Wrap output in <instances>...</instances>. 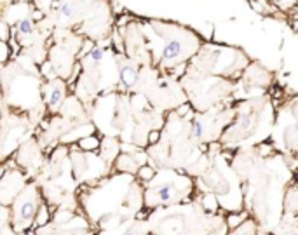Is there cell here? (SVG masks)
<instances>
[{"label": "cell", "mask_w": 298, "mask_h": 235, "mask_svg": "<svg viewBox=\"0 0 298 235\" xmlns=\"http://www.w3.org/2000/svg\"><path fill=\"white\" fill-rule=\"evenodd\" d=\"M42 204V195L37 185L28 183L23 186L16 199L11 204V226L18 235H21L25 230H28L33 223V218L37 214V209Z\"/></svg>", "instance_id": "obj_1"}, {"label": "cell", "mask_w": 298, "mask_h": 235, "mask_svg": "<svg viewBox=\"0 0 298 235\" xmlns=\"http://www.w3.org/2000/svg\"><path fill=\"white\" fill-rule=\"evenodd\" d=\"M182 199H183V192L173 181V183H163V185L148 190L145 195V204L148 207H157V205L175 204V202H180Z\"/></svg>", "instance_id": "obj_2"}, {"label": "cell", "mask_w": 298, "mask_h": 235, "mask_svg": "<svg viewBox=\"0 0 298 235\" xmlns=\"http://www.w3.org/2000/svg\"><path fill=\"white\" fill-rule=\"evenodd\" d=\"M25 185V176L20 171H9L6 176H0V205L13 204Z\"/></svg>", "instance_id": "obj_3"}, {"label": "cell", "mask_w": 298, "mask_h": 235, "mask_svg": "<svg viewBox=\"0 0 298 235\" xmlns=\"http://www.w3.org/2000/svg\"><path fill=\"white\" fill-rule=\"evenodd\" d=\"M66 98V84L61 80H53L44 87V100L51 110H58Z\"/></svg>", "instance_id": "obj_4"}, {"label": "cell", "mask_w": 298, "mask_h": 235, "mask_svg": "<svg viewBox=\"0 0 298 235\" xmlns=\"http://www.w3.org/2000/svg\"><path fill=\"white\" fill-rule=\"evenodd\" d=\"M185 54V44L182 39H168L163 47V53H161V61L166 65H173L180 63Z\"/></svg>", "instance_id": "obj_5"}, {"label": "cell", "mask_w": 298, "mask_h": 235, "mask_svg": "<svg viewBox=\"0 0 298 235\" xmlns=\"http://www.w3.org/2000/svg\"><path fill=\"white\" fill-rule=\"evenodd\" d=\"M138 164H136L134 157H131L129 153H122L119 159L115 160V169L120 172H129V174H134L138 171Z\"/></svg>", "instance_id": "obj_6"}, {"label": "cell", "mask_w": 298, "mask_h": 235, "mask_svg": "<svg viewBox=\"0 0 298 235\" xmlns=\"http://www.w3.org/2000/svg\"><path fill=\"white\" fill-rule=\"evenodd\" d=\"M49 221H51V211H49V207H47V204L42 202V204L39 205V209H37V214H35V218H33L30 228L37 230V228H40V226H46Z\"/></svg>", "instance_id": "obj_7"}, {"label": "cell", "mask_w": 298, "mask_h": 235, "mask_svg": "<svg viewBox=\"0 0 298 235\" xmlns=\"http://www.w3.org/2000/svg\"><path fill=\"white\" fill-rule=\"evenodd\" d=\"M77 146H79V150H82V152H96L99 146H101V141H99L98 136L89 134V136L80 138L79 141H77Z\"/></svg>", "instance_id": "obj_8"}, {"label": "cell", "mask_w": 298, "mask_h": 235, "mask_svg": "<svg viewBox=\"0 0 298 235\" xmlns=\"http://www.w3.org/2000/svg\"><path fill=\"white\" fill-rule=\"evenodd\" d=\"M136 79H138V70L131 67V65L122 67V70H120V82H122V86L132 87L136 84Z\"/></svg>", "instance_id": "obj_9"}, {"label": "cell", "mask_w": 298, "mask_h": 235, "mask_svg": "<svg viewBox=\"0 0 298 235\" xmlns=\"http://www.w3.org/2000/svg\"><path fill=\"white\" fill-rule=\"evenodd\" d=\"M246 221H248V212H246V211L230 212V214L227 216V226H229V230L239 228V226H241L242 223H246Z\"/></svg>", "instance_id": "obj_10"}, {"label": "cell", "mask_w": 298, "mask_h": 235, "mask_svg": "<svg viewBox=\"0 0 298 235\" xmlns=\"http://www.w3.org/2000/svg\"><path fill=\"white\" fill-rule=\"evenodd\" d=\"M16 32L18 35H33L35 32V23L32 21V18H21V20L16 21Z\"/></svg>", "instance_id": "obj_11"}, {"label": "cell", "mask_w": 298, "mask_h": 235, "mask_svg": "<svg viewBox=\"0 0 298 235\" xmlns=\"http://www.w3.org/2000/svg\"><path fill=\"white\" fill-rule=\"evenodd\" d=\"M136 174H138V178H139V181H143V183H150V181H154V178H156V169H154L152 166H139L138 167V171H136Z\"/></svg>", "instance_id": "obj_12"}, {"label": "cell", "mask_w": 298, "mask_h": 235, "mask_svg": "<svg viewBox=\"0 0 298 235\" xmlns=\"http://www.w3.org/2000/svg\"><path fill=\"white\" fill-rule=\"evenodd\" d=\"M201 205L206 209V211H211V212L218 211V200H216V197L213 195V193H206V195L201 199Z\"/></svg>", "instance_id": "obj_13"}, {"label": "cell", "mask_w": 298, "mask_h": 235, "mask_svg": "<svg viewBox=\"0 0 298 235\" xmlns=\"http://www.w3.org/2000/svg\"><path fill=\"white\" fill-rule=\"evenodd\" d=\"M58 13L63 18H72L73 14L77 13V7L72 0H63V2L60 4V7H58Z\"/></svg>", "instance_id": "obj_14"}, {"label": "cell", "mask_w": 298, "mask_h": 235, "mask_svg": "<svg viewBox=\"0 0 298 235\" xmlns=\"http://www.w3.org/2000/svg\"><path fill=\"white\" fill-rule=\"evenodd\" d=\"M251 124H253V117L244 113V115L239 117V122H237V126H235V129H237L239 133H246V131L251 127Z\"/></svg>", "instance_id": "obj_15"}, {"label": "cell", "mask_w": 298, "mask_h": 235, "mask_svg": "<svg viewBox=\"0 0 298 235\" xmlns=\"http://www.w3.org/2000/svg\"><path fill=\"white\" fill-rule=\"evenodd\" d=\"M286 209H288L289 212L296 211V190H295V186H291L289 193L286 195Z\"/></svg>", "instance_id": "obj_16"}, {"label": "cell", "mask_w": 298, "mask_h": 235, "mask_svg": "<svg viewBox=\"0 0 298 235\" xmlns=\"http://www.w3.org/2000/svg\"><path fill=\"white\" fill-rule=\"evenodd\" d=\"M190 134L196 139H202V136H204V126H202L201 120H194L192 126H190Z\"/></svg>", "instance_id": "obj_17"}, {"label": "cell", "mask_w": 298, "mask_h": 235, "mask_svg": "<svg viewBox=\"0 0 298 235\" xmlns=\"http://www.w3.org/2000/svg\"><path fill=\"white\" fill-rule=\"evenodd\" d=\"M11 40V28L4 20H0V42H9Z\"/></svg>", "instance_id": "obj_18"}, {"label": "cell", "mask_w": 298, "mask_h": 235, "mask_svg": "<svg viewBox=\"0 0 298 235\" xmlns=\"http://www.w3.org/2000/svg\"><path fill=\"white\" fill-rule=\"evenodd\" d=\"M103 56H105V47H93V49L89 51V58L94 63H99V61L103 60Z\"/></svg>", "instance_id": "obj_19"}, {"label": "cell", "mask_w": 298, "mask_h": 235, "mask_svg": "<svg viewBox=\"0 0 298 235\" xmlns=\"http://www.w3.org/2000/svg\"><path fill=\"white\" fill-rule=\"evenodd\" d=\"M40 73H42L44 77H47V79H53L54 75H56V72H54V67L51 61H44L42 67H40Z\"/></svg>", "instance_id": "obj_20"}, {"label": "cell", "mask_w": 298, "mask_h": 235, "mask_svg": "<svg viewBox=\"0 0 298 235\" xmlns=\"http://www.w3.org/2000/svg\"><path fill=\"white\" fill-rule=\"evenodd\" d=\"M11 56V49L7 46V42H0V65H4Z\"/></svg>", "instance_id": "obj_21"}, {"label": "cell", "mask_w": 298, "mask_h": 235, "mask_svg": "<svg viewBox=\"0 0 298 235\" xmlns=\"http://www.w3.org/2000/svg\"><path fill=\"white\" fill-rule=\"evenodd\" d=\"M161 139V131H150L148 133V145H157Z\"/></svg>", "instance_id": "obj_22"}, {"label": "cell", "mask_w": 298, "mask_h": 235, "mask_svg": "<svg viewBox=\"0 0 298 235\" xmlns=\"http://www.w3.org/2000/svg\"><path fill=\"white\" fill-rule=\"evenodd\" d=\"M270 152H272L270 143H263V145H260V155H270Z\"/></svg>", "instance_id": "obj_23"}, {"label": "cell", "mask_w": 298, "mask_h": 235, "mask_svg": "<svg viewBox=\"0 0 298 235\" xmlns=\"http://www.w3.org/2000/svg\"><path fill=\"white\" fill-rule=\"evenodd\" d=\"M189 112H190V106H189V105H182V106H180L178 110H176V113H178L180 117H185V115H187V113H189Z\"/></svg>", "instance_id": "obj_24"}, {"label": "cell", "mask_w": 298, "mask_h": 235, "mask_svg": "<svg viewBox=\"0 0 298 235\" xmlns=\"http://www.w3.org/2000/svg\"><path fill=\"white\" fill-rule=\"evenodd\" d=\"M113 44H115V47H119V53H122V39L120 37H117V35H113Z\"/></svg>", "instance_id": "obj_25"}, {"label": "cell", "mask_w": 298, "mask_h": 235, "mask_svg": "<svg viewBox=\"0 0 298 235\" xmlns=\"http://www.w3.org/2000/svg\"><path fill=\"white\" fill-rule=\"evenodd\" d=\"M122 235H139V232H138V228H136V226H132V228H127Z\"/></svg>", "instance_id": "obj_26"}, {"label": "cell", "mask_w": 298, "mask_h": 235, "mask_svg": "<svg viewBox=\"0 0 298 235\" xmlns=\"http://www.w3.org/2000/svg\"><path fill=\"white\" fill-rule=\"evenodd\" d=\"M42 18H44V14L42 13H40V11H35V13H33V23H35V20H42Z\"/></svg>", "instance_id": "obj_27"}, {"label": "cell", "mask_w": 298, "mask_h": 235, "mask_svg": "<svg viewBox=\"0 0 298 235\" xmlns=\"http://www.w3.org/2000/svg\"><path fill=\"white\" fill-rule=\"evenodd\" d=\"M21 235H37V230H33V228H28V230H25Z\"/></svg>", "instance_id": "obj_28"}, {"label": "cell", "mask_w": 298, "mask_h": 235, "mask_svg": "<svg viewBox=\"0 0 298 235\" xmlns=\"http://www.w3.org/2000/svg\"><path fill=\"white\" fill-rule=\"evenodd\" d=\"M286 235H298V233L295 232V230H293V232H289V233H286Z\"/></svg>", "instance_id": "obj_29"}, {"label": "cell", "mask_w": 298, "mask_h": 235, "mask_svg": "<svg viewBox=\"0 0 298 235\" xmlns=\"http://www.w3.org/2000/svg\"><path fill=\"white\" fill-rule=\"evenodd\" d=\"M86 235H94V233H93V232H91V233H86Z\"/></svg>", "instance_id": "obj_30"}, {"label": "cell", "mask_w": 298, "mask_h": 235, "mask_svg": "<svg viewBox=\"0 0 298 235\" xmlns=\"http://www.w3.org/2000/svg\"><path fill=\"white\" fill-rule=\"evenodd\" d=\"M25 2H27V0H25Z\"/></svg>", "instance_id": "obj_31"}]
</instances>
